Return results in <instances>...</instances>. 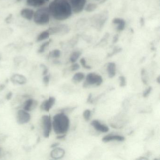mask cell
I'll return each mask as SVG.
<instances>
[{
  "label": "cell",
  "mask_w": 160,
  "mask_h": 160,
  "mask_svg": "<svg viewBox=\"0 0 160 160\" xmlns=\"http://www.w3.org/2000/svg\"><path fill=\"white\" fill-rule=\"evenodd\" d=\"M48 8L51 17L58 21L67 20L73 13L67 0H53Z\"/></svg>",
  "instance_id": "obj_1"
},
{
  "label": "cell",
  "mask_w": 160,
  "mask_h": 160,
  "mask_svg": "<svg viewBox=\"0 0 160 160\" xmlns=\"http://www.w3.org/2000/svg\"><path fill=\"white\" fill-rule=\"evenodd\" d=\"M52 122L53 130L57 134H64L69 130L70 120L63 112L55 115Z\"/></svg>",
  "instance_id": "obj_2"
},
{
  "label": "cell",
  "mask_w": 160,
  "mask_h": 160,
  "mask_svg": "<svg viewBox=\"0 0 160 160\" xmlns=\"http://www.w3.org/2000/svg\"><path fill=\"white\" fill-rule=\"evenodd\" d=\"M51 17L48 7H41L34 12L33 19L36 24L39 25H46L48 24Z\"/></svg>",
  "instance_id": "obj_3"
},
{
  "label": "cell",
  "mask_w": 160,
  "mask_h": 160,
  "mask_svg": "<svg viewBox=\"0 0 160 160\" xmlns=\"http://www.w3.org/2000/svg\"><path fill=\"white\" fill-rule=\"evenodd\" d=\"M103 82L102 78L101 76L94 73H90L87 75L86 81L84 83L83 87L87 88L88 86H99Z\"/></svg>",
  "instance_id": "obj_4"
},
{
  "label": "cell",
  "mask_w": 160,
  "mask_h": 160,
  "mask_svg": "<svg viewBox=\"0 0 160 160\" xmlns=\"http://www.w3.org/2000/svg\"><path fill=\"white\" fill-rule=\"evenodd\" d=\"M42 128L44 136L49 137L52 128V122L51 117L48 115H45L42 117Z\"/></svg>",
  "instance_id": "obj_5"
},
{
  "label": "cell",
  "mask_w": 160,
  "mask_h": 160,
  "mask_svg": "<svg viewBox=\"0 0 160 160\" xmlns=\"http://www.w3.org/2000/svg\"><path fill=\"white\" fill-rule=\"evenodd\" d=\"M72 8V12L78 14L85 9L87 4V0H67Z\"/></svg>",
  "instance_id": "obj_6"
},
{
  "label": "cell",
  "mask_w": 160,
  "mask_h": 160,
  "mask_svg": "<svg viewBox=\"0 0 160 160\" xmlns=\"http://www.w3.org/2000/svg\"><path fill=\"white\" fill-rule=\"evenodd\" d=\"M17 122L19 124H25L28 123L31 119V116L28 111L24 109L18 110L17 116Z\"/></svg>",
  "instance_id": "obj_7"
},
{
  "label": "cell",
  "mask_w": 160,
  "mask_h": 160,
  "mask_svg": "<svg viewBox=\"0 0 160 160\" xmlns=\"http://www.w3.org/2000/svg\"><path fill=\"white\" fill-rule=\"evenodd\" d=\"M91 124L94 127V129L102 132H107L109 131V128L106 125L102 124L97 120H94L92 122Z\"/></svg>",
  "instance_id": "obj_8"
},
{
  "label": "cell",
  "mask_w": 160,
  "mask_h": 160,
  "mask_svg": "<svg viewBox=\"0 0 160 160\" xmlns=\"http://www.w3.org/2000/svg\"><path fill=\"white\" fill-rule=\"evenodd\" d=\"M56 102V99L53 97H50L47 100L43 102L41 105V108L44 111H49L52 108Z\"/></svg>",
  "instance_id": "obj_9"
},
{
  "label": "cell",
  "mask_w": 160,
  "mask_h": 160,
  "mask_svg": "<svg viewBox=\"0 0 160 160\" xmlns=\"http://www.w3.org/2000/svg\"><path fill=\"white\" fill-rule=\"evenodd\" d=\"M65 152L62 148H55L51 152L50 156L53 159L58 160L62 158L65 155Z\"/></svg>",
  "instance_id": "obj_10"
},
{
  "label": "cell",
  "mask_w": 160,
  "mask_h": 160,
  "mask_svg": "<svg viewBox=\"0 0 160 160\" xmlns=\"http://www.w3.org/2000/svg\"><path fill=\"white\" fill-rule=\"evenodd\" d=\"M67 31H69V29L68 27L64 25H61V26L54 27L50 28L48 32L50 34H58V33L64 32L66 33Z\"/></svg>",
  "instance_id": "obj_11"
},
{
  "label": "cell",
  "mask_w": 160,
  "mask_h": 160,
  "mask_svg": "<svg viewBox=\"0 0 160 160\" xmlns=\"http://www.w3.org/2000/svg\"><path fill=\"white\" fill-rule=\"evenodd\" d=\"M112 23L117 26V30L119 32L124 30L126 26V22L124 19L120 18H116L112 20Z\"/></svg>",
  "instance_id": "obj_12"
},
{
  "label": "cell",
  "mask_w": 160,
  "mask_h": 160,
  "mask_svg": "<svg viewBox=\"0 0 160 160\" xmlns=\"http://www.w3.org/2000/svg\"><path fill=\"white\" fill-rule=\"evenodd\" d=\"M125 140V138L122 136L118 135H108L103 138L102 140L104 142H108L111 141H123Z\"/></svg>",
  "instance_id": "obj_13"
},
{
  "label": "cell",
  "mask_w": 160,
  "mask_h": 160,
  "mask_svg": "<svg viewBox=\"0 0 160 160\" xmlns=\"http://www.w3.org/2000/svg\"><path fill=\"white\" fill-rule=\"evenodd\" d=\"M11 80L14 84L18 85H24L27 81V78L25 76L18 74L13 75L11 78Z\"/></svg>",
  "instance_id": "obj_14"
},
{
  "label": "cell",
  "mask_w": 160,
  "mask_h": 160,
  "mask_svg": "<svg viewBox=\"0 0 160 160\" xmlns=\"http://www.w3.org/2000/svg\"><path fill=\"white\" fill-rule=\"evenodd\" d=\"M34 11L30 8H25L21 12V15L23 18L27 20H31L33 19Z\"/></svg>",
  "instance_id": "obj_15"
},
{
  "label": "cell",
  "mask_w": 160,
  "mask_h": 160,
  "mask_svg": "<svg viewBox=\"0 0 160 160\" xmlns=\"http://www.w3.org/2000/svg\"><path fill=\"white\" fill-rule=\"evenodd\" d=\"M49 0H27L28 5L32 7H41Z\"/></svg>",
  "instance_id": "obj_16"
},
{
  "label": "cell",
  "mask_w": 160,
  "mask_h": 160,
  "mask_svg": "<svg viewBox=\"0 0 160 160\" xmlns=\"http://www.w3.org/2000/svg\"><path fill=\"white\" fill-rule=\"evenodd\" d=\"M37 102L33 99H30L27 100L24 105V109L26 111H30L36 106Z\"/></svg>",
  "instance_id": "obj_17"
},
{
  "label": "cell",
  "mask_w": 160,
  "mask_h": 160,
  "mask_svg": "<svg viewBox=\"0 0 160 160\" xmlns=\"http://www.w3.org/2000/svg\"><path fill=\"white\" fill-rule=\"evenodd\" d=\"M107 70L110 78H112L116 75V65L114 62H109L108 64Z\"/></svg>",
  "instance_id": "obj_18"
},
{
  "label": "cell",
  "mask_w": 160,
  "mask_h": 160,
  "mask_svg": "<svg viewBox=\"0 0 160 160\" xmlns=\"http://www.w3.org/2000/svg\"><path fill=\"white\" fill-rule=\"evenodd\" d=\"M81 53L79 51H74L72 53L70 58V60L72 63H75L81 56Z\"/></svg>",
  "instance_id": "obj_19"
},
{
  "label": "cell",
  "mask_w": 160,
  "mask_h": 160,
  "mask_svg": "<svg viewBox=\"0 0 160 160\" xmlns=\"http://www.w3.org/2000/svg\"><path fill=\"white\" fill-rule=\"evenodd\" d=\"M85 78V75L83 73L78 72L73 76L72 80L75 82H80L83 80Z\"/></svg>",
  "instance_id": "obj_20"
},
{
  "label": "cell",
  "mask_w": 160,
  "mask_h": 160,
  "mask_svg": "<svg viewBox=\"0 0 160 160\" xmlns=\"http://www.w3.org/2000/svg\"><path fill=\"white\" fill-rule=\"evenodd\" d=\"M50 36V33H49L48 31H44L42 32L38 37V41L39 42L44 41L46 39H48V37Z\"/></svg>",
  "instance_id": "obj_21"
},
{
  "label": "cell",
  "mask_w": 160,
  "mask_h": 160,
  "mask_svg": "<svg viewBox=\"0 0 160 160\" xmlns=\"http://www.w3.org/2000/svg\"><path fill=\"white\" fill-rule=\"evenodd\" d=\"M97 9V5L95 3H90L88 5L86 4L84 10L88 12H91Z\"/></svg>",
  "instance_id": "obj_22"
},
{
  "label": "cell",
  "mask_w": 160,
  "mask_h": 160,
  "mask_svg": "<svg viewBox=\"0 0 160 160\" xmlns=\"http://www.w3.org/2000/svg\"><path fill=\"white\" fill-rule=\"evenodd\" d=\"M83 117H84V119L86 121H88L90 119L91 116V112L89 109H86L83 112Z\"/></svg>",
  "instance_id": "obj_23"
},
{
  "label": "cell",
  "mask_w": 160,
  "mask_h": 160,
  "mask_svg": "<svg viewBox=\"0 0 160 160\" xmlns=\"http://www.w3.org/2000/svg\"><path fill=\"white\" fill-rule=\"evenodd\" d=\"M61 55V52L60 50L56 49V50H53L51 52L50 54V56L53 58H58L60 57Z\"/></svg>",
  "instance_id": "obj_24"
},
{
  "label": "cell",
  "mask_w": 160,
  "mask_h": 160,
  "mask_svg": "<svg viewBox=\"0 0 160 160\" xmlns=\"http://www.w3.org/2000/svg\"><path fill=\"white\" fill-rule=\"evenodd\" d=\"M80 63H81V65H82V66H83L84 68H85V69H88V70H89V69H91V66L87 65L86 60H85V59L84 58H82L80 59Z\"/></svg>",
  "instance_id": "obj_25"
},
{
  "label": "cell",
  "mask_w": 160,
  "mask_h": 160,
  "mask_svg": "<svg viewBox=\"0 0 160 160\" xmlns=\"http://www.w3.org/2000/svg\"><path fill=\"white\" fill-rule=\"evenodd\" d=\"M141 78H142V81L143 83H144L145 85H147L148 83H147V80L146 78V71H145V69H142L141 70Z\"/></svg>",
  "instance_id": "obj_26"
},
{
  "label": "cell",
  "mask_w": 160,
  "mask_h": 160,
  "mask_svg": "<svg viewBox=\"0 0 160 160\" xmlns=\"http://www.w3.org/2000/svg\"><path fill=\"white\" fill-rule=\"evenodd\" d=\"M119 80L120 81V86L121 87H124L126 86V79L123 76L119 77Z\"/></svg>",
  "instance_id": "obj_27"
},
{
  "label": "cell",
  "mask_w": 160,
  "mask_h": 160,
  "mask_svg": "<svg viewBox=\"0 0 160 160\" xmlns=\"http://www.w3.org/2000/svg\"><path fill=\"white\" fill-rule=\"evenodd\" d=\"M152 90V88L151 87H148L147 90L143 92V96L144 97H147L150 93L151 92Z\"/></svg>",
  "instance_id": "obj_28"
},
{
  "label": "cell",
  "mask_w": 160,
  "mask_h": 160,
  "mask_svg": "<svg viewBox=\"0 0 160 160\" xmlns=\"http://www.w3.org/2000/svg\"><path fill=\"white\" fill-rule=\"evenodd\" d=\"M79 67H79V64L77 63H73V64L71 66V70L72 72L76 71L77 70H78L79 69Z\"/></svg>",
  "instance_id": "obj_29"
},
{
  "label": "cell",
  "mask_w": 160,
  "mask_h": 160,
  "mask_svg": "<svg viewBox=\"0 0 160 160\" xmlns=\"http://www.w3.org/2000/svg\"><path fill=\"white\" fill-rule=\"evenodd\" d=\"M49 77L48 76H46L44 78V81L45 82L46 84H48L49 82Z\"/></svg>",
  "instance_id": "obj_30"
},
{
  "label": "cell",
  "mask_w": 160,
  "mask_h": 160,
  "mask_svg": "<svg viewBox=\"0 0 160 160\" xmlns=\"http://www.w3.org/2000/svg\"><path fill=\"white\" fill-rule=\"evenodd\" d=\"M65 136H66V134H64L59 135L57 137V138L59 139H62V138H65Z\"/></svg>",
  "instance_id": "obj_31"
},
{
  "label": "cell",
  "mask_w": 160,
  "mask_h": 160,
  "mask_svg": "<svg viewBox=\"0 0 160 160\" xmlns=\"http://www.w3.org/2000/svg\"><path fill=\"white\" fill-rule=\"evenodd\" d=\"M92 96V95L91 93H90L89 94L88 97V100H87L88 102H91Z\"/></svg>",
  "instance_id": "obj_32"
},
{
  "label": "cell",
  "mask_w": 160,
  "mask_h": 160,
  "mask_svg": "<svg viewBox=\"0 0 160 160\" xmlns=\"http://www.w3.org/2000/svg\"><path fill=\"white\" fill-rule=\"evenodd\" d=\"M59 145V143H55V144H53V145L51 146V147L53 148H56V147H57V146H58V145Z\"/></svg>",
  "instance_id": "obj_33"
},
{
  "label": "cell",
  "mask_w": 160,
  "mask_h": 160,
  "mask_svg": "<svg viewBox=\"0 0 160 160\" xmlns=\"http://www.w3.org/2000/svg\"><path fill=\"white\" fill-rule=\"evenodd\" d=\"M156 81H157V83L158 84H160V76H159L157 77V78H156Z\"/></svg>",
  "instance_id": "obj_34"
},
{
  "label": "cell",
  "mask_w": 160,
  "mask_h": 160,
  "mask_svg": "<svg viewBox=\"0 0 160 160\" xmlns=\"http://www.w3.org/2000/svg\"><path fill=\"white\" fill-rule=\"evenodd\" d=\"M140 159V160H142V159H144V160H146V159H147V160H148V159H147V158H139V159Z\"/></svg>",
  "instance_id": "obj_35"
},
{
  "label": "cell",
  "mask_w": 160,
  "mask_h": 160,
  "mask_svg": "<svg viewBox=\"0 0 160 160\" xmlns=\"http://www.w3.org/2000/svg\"><path fill=\"white\" fill-rule=\"evenodd\" d=\"M0 152H1V149H0Z\"/></svg>",
  "instance_id": "obj_36"
}]
</instances>
